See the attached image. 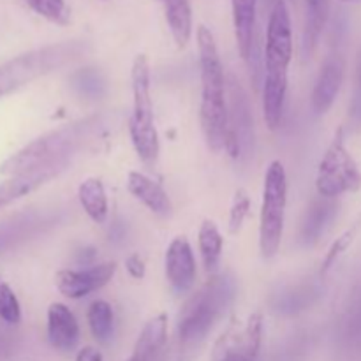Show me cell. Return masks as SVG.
I'll list each match as a JSON object with an SVG mask.
<instances>
[{"label": "cell", "instance_id": "e0dca14e", "mask_svg": "<svg viewBox=\"0 0 361 361\" xmlns=\"http://www.w3.org/2000/svg\"><path fill=\"white\" fill-rule=\"evenodd\" d=\"M168 342V316L159 314L152 317L141 330L133 355L127 361H159Z\"/></svg>", "mask_w": 361, "mask_h": 361}, {"label": "cell", "instance_id": "4dcf8cb0", "mask_svg": "<svg viewBox=\"0 0 361 361\" xmlns=\"http://www.w3.org/2000/svg\"><path fill=\"white\" fill-rule=\"evenodd\" d=\"M126 270L129 271V275L136 281H141L147 274V264H145V259L140 256V254H130L126 259Z\"/></svg>", "mask_w": 361, "mask_h": 361}, {"label": "cell", "instance_id": "3957f363", "mask_svg": "<svg viewBox=\"0 0 361 361\" xmlns=\"http://www.w3.org/2000/svg\"><path fill=\"white\" fill-rule=\"evenodd\" d=\"M196 35L201 67V130L208 148L221 152L226 150L228 130V76L210 28L200 25Z\"/></svg>", "mask_w": 361, "mask_h": 361}, {"label": "cell", "instance_id": "1f68e13d", "mask_svg": "<svg viewBox=\"0 0 361 361\" xmlns=\"http://www.w3.org/2000/svg\"><path fill=\"white\" fill-rule=\"evenodd\" d=\"M76 361H102L101 351H97L92 345H87V348L80 349L76 355Z\"/></svg>", "mask_w": 361, "mask_h": 361}, {"label": "cell", "instance_id": "277c9868", "mask_svg": "<svg viewBox=\"0 0 361 361\" xmlns=\"http://www.w3.org/2000/svg\"><path fill=\"white\" fill-rule=\"evenodd\" d=\"M236 282L229 274H215L210 281L189 296L178 314L176 334L183 348L203 341L219 319L231 307Z\"/></svg>", "mask_w": 361, "mask_h": 361}, {"label": "cell", "instance_id": "d4e9b609", "mask_svg": "<svg viewBox=\"0 0 361 361\" xmlns=\"http://www.w3.org/2000/svg\"><path fill=\"white\" fill-rule=\"evenodd\" d=\"M28 7L41 18L59 27L71 23V9L66 0H25Z\"/></svg>", "mask_w": 361, "mask_h": 361}, {"label": "cell", "instance_id": "603a6c76", "mask_svg": "<svg viewBox=\"0 0 361 361\" xmlns=\"http://www.w3.org/2000/svg\"><path fill=\"white\" fill-rule=\"evenodd\" d=\"M197 247H200L201 259H203L204 270L210 275H215L219 264H221L222 249H224V238L219 231L214 221H203L197 235Z\"/></svg>", "mask_w": 361, "mask_h": 361}, {"label": "cell", "instance_id": "cb8c5ba5", "mask_svg": "<svg viewBox=\"0 0 361 361\" xmlns=\"http://www.w3.org/2000/svg\"><path fill=\"white\" fill-rule=\"evenodd\" d=\"M87 323L92 335L101 344H108L115 331V312L104 300H95L87 312Z\"/></svg>", "mask_w": 361, "mask_h": 361}, {"label": "cell", "instance_id": "2e32d148", "mask_svg": "<svg viewBox=\"0 0 361 361\" xmlns=\"http://www.w3.org/2000/svg\"><path fill=\"white\" fill-rule=\"evenodd\" d=\"M127 189L152 214L159 215V217H168V215H171L173 204L168 192L162 189L161 183L152 180L145 173L130 171L129 176H127Z\"/></svg>", "mask_w": 361, "mask_h": 361}, {"label": "cell", "instance_id": "5b68a950", "mask_svg": "<svg viewBox=\"0 0 361 361\" xmlns=\"http://www.w3.org/2000/svg\"><path fill=\"white\" fill-rule=\"evenodd\" d=\"M87 49L88 44L85 41H66L32 49L2 63L0 66V99L14 94L25 85L46 74L62 69L67 63L76 62L87 53Z\"/></svg>", "mask_w": 361, "mask_h": 361}, {"label": "cell", "instance_id": "44dd1931", "mask_svg": "<svg viewBox=\"0 0 361 361\" xmlns=\"http://www.w3.org/2000/svg\"><path fill=\"white\" fill-rule=\"evenodd\" d=\"M78 200L83 207L85 214L95 222V224H104L108 221L109 203L106 196L104 183L99 178H87L78 187Z\"/></svg>", "mask_w": 361, "mask_h": 361}, {"label": "cell", "instance_id": "d6986e66", "mask_svg": "<svg viewBox=\"0 0 361 361\" xmlns=\"http://www.w3.org/2000/svg\"><path fill=\"white\" fill-rule=\"evenodd\" d=\"M256 7L257 0H231L236 44L245 62L249 60L256 42Z\"/></svg>", "mask_w": 361, "mask_h": 361}, {"label": "cell", "instance_id": "9c48e42d", "mask_svg": "<svg viewBox=\"0 0 361 361\" xmlns=\"http://www.w3.org/2000/svg\"><path fill=\"white\" fill-rule=\"evenodd\" d=\"M228 130H226V152L236 162L245 164L254 155V116L245 90L229 74L228 80Z\"/></svg>", "mask_w": 361, "mask_h": 361}, {"label": "cell", "instance_id": "6da1fadb", "mask_svg": "<svg viewBox=\"0 0 361 361\" xmlns=\"http://www.w3.org/2000/svg\"><path fill=\"white\" fill-rule=\"evenodd\" d=\"M123 123L122 111H102L35 137L0 164V175L23 176L55 166H69L80 152L95 150Z\"/></svg>", "mask_w": 361, "mask_h": 361}, {"label": "cell", "instance_id": "30bf717a", "mask_svg": "<svg viewBox=\"0 0 361 361\" xmlns=\"http://www.w3.org/2000/svg\"><path fill=\"white\" fill-rule=\"evenodd\" d=\"M263 338V316L252 314L242 330L229 328L215 342L212 361H257Z\"/></svg>", "mask_w": 361, "mask_h": 361}, {"label": "cell", "instance_id": "8992f818", "mask_svg": "<svg viewBox=\"0 0 361 361\" xmlns=\"http://www.w3.org/2000/svg\"><path fill=\"white\" fill-rule=\"evenodd\" d=\"M130 81H133V113L129 118L130 141L143 164L155 166L161 152V143L155 129L154 104L150 95V62L143 53L134 59Z\"/></svg>", "mask_w": 361, "mask_h": 361}, {"label": "cell", "instance_id": "7c38bea8", "mask_svg": "<svg viewBox=\"0 0 361 361\" xmlns=\"http://www.w3.org/2000/svg\"><path fill=\"white\" fill-rule=\"evenodd\" d=\"M166 279L176 296H183L196 282V259L192 247L185 236H176L166 249Z\"/></svg>", "mask_w": 361, "mask_h": 361}, {"label": "cell", "instance_id": "4fadbf2b", "mask_svg": "<svg viewBox=\"0 0 361 361\" xmlns=\"http://www.w3.org/2000/svg\"><path fill=\"white\" fill-rule=\"evenodd\" d=\"M345 76V60L341 53H331L324 59L310 95V104L317 115H326L341 92Z\"/></svg>", "mask_w": 361, "mask_h": 361}, {"label": "cell", "instance_id": "d6a6232c", "mask_svg": "<svg viewBox=\"0 0 361 361\" xmlns=\"http://www.w3.org/2000/svg\"><path fill=\"white\" fill-rule=\"evenodd\" d=\"M342 2H353V4H360L361 0H342Z\"/></svg>", "mask_w": 361, "mask_h": 361}, {"label": "cell", "instance_id": "8fae6325", "mask_svg": "<svg viewBox=\"0 0 361 361\" xmlns=\"http://www.w3.org/2000/svg\"><path fill=\"white\" fill-rule=\"evenodd\" d=\"M116 271V264L113 263H101L92 264L88 268H80V270H60L55 277L56 289L63 296L71 300H81L88 296L90 293L99 291L104 288L113 279Z\"/></svg>", "mask_w": 361, "mask_h": 361}, {"label": "cell", "instance_id": "4316f807", "mask_svg": "<svg viewBox=\"0 0 361 361\" xmlns=\"http://www.w3.org/2000/svg\"><path fill=\"white\" fill-rule=\"evenodd\" d=\"M360 229H361V215L356 219L355 224H353L349 229H345V231L342 233L337 240H335L334 245L330 247V250H328L326 257H324V261H323V267H321V274H326V271L330 270L335 263H337L338 257H341L342 254H344L345 250L351 247V243L355 242V238H356V235L360 233Z\"/></svg>", "mask_w": 361, "mask_h": 361}, {"label": "cell", "instance_id": "52a82bcc", "mask_svg": "<svg viewBox=\"0 0 361 361\" xmlns=\"http://www.w3.org/2000/svg\"><path fill=\"white\" fill-rule=\"evenodd\" d=\"M286 204H288V175L281 161H274L264 173L263 203L259 219V250L264 259L279 252L284 235Z\"/></svg>", "mask_w": 361, "mask_h": 361}, {"label": "cell", "instance_id": "f1b7e54d", "mask_svg": "<svg viewBox=\"0 0 361 361\" xmlns=\"http://www.w3.org/2000/svg\"><path fill=\"white\" fill-rule=\"evenodd\" d=\"M0 319L7 324H18L21 321L20 302L9 284L2 279H0Z\"/></svg>", "mask_w": 361, "mask_h": 361}, {"label": "cell", "instance_id": "7402d4cb", "mask_svg": "<svg viewBox=\"0 0 361 361\" xmlns=\"http://www.w3.org/2000/svg\"><path fill=\"white\" fill-rule=\"evenodd\" d=\"M166 21L173 41L180 49L185 48L192 35V9L190 0H164Z\"/></svg>", "mask_w": 361, "mask_h": 361}, {"label": "cell", "instance_id": "9a60e30c", "mask_svg": "<svg viewBox=\"0 0 361 361\" xmlns=\"http://www.w3.org/2000/svg\"><path fill=\"white\" fill-rule=\"evenodd\" d=\"M338 201L319 196L312 201L305 212L302 226H300V238L305 245H316L338 215Z\"/></svg>", "mask_w": 361, "mask_h": 361}, {"label": "cell", "instance_id": "ba28073f", "mask_svg": "<svg viewBox=\"0 0 361 361\" xmlns=\"http://www.w3.org/2000/svg\"><path fill=\"white\" fill-rule=\"evenodd\" d=\"M361 189V169L345 147L344 129H338L324 152L316 176V190L319 196L338 200L344 194Z\"/></svg>", "mask_w": 361, "mask_h": 361}, {"label": "cell", "instance_id": "ffe728a7", "mask_svg": "<svg viewBox=\"0 0 361 361\" xmlns=\"http://www.w3.org/2000/svg\"><path fill=\"white\" fill-rule=\"evenodd\" d=\"M330 18V0H305V23L302 34V59L314 55Z\"/></svg>", "mask_w": 361, "mask_h": 361}, {"label": "cell", "instance_id": "5bb4252c", "mask_svg": "<svg viewBox=\"0 0 361 361\" xmlns=\"http://www.w3.org/2000/svg\"><path fill=\"white\" fill-rule=\"evenodd\" d=\"M48 341L51 348L67 353L76 348L80 341V324L73 310L63 303H51L48 309Z\"/></svg>", "mask_w": 361, "mask_h": 361}, {"label": "cell", "instance_id": "f546056e", "mask_svg": "<svg viewBox=\"0 0 361 361\" xmlns=\"http://www.w3.org/2000/svg\"><path fill=\"white\" fill-rule=\"evenodd\" d=\"M349 122L355 130H361V49L356 59L355 87H353L351 104H349Z\"/></svg>", "mask_w": 361, "mask_h": 361}, {"label": "cell", "instance_id": "ac0fdd59", "mask_svg": "<svg viewBox=\"0 0 361 361\" xmlns=\"http://www.w3.org/2000/svg\"><path fill=\"white\" fill-rule=\"evenodd\" d=\"M66 168L67 166H55V168L42 169V171L30 173V175L7 178L6 182L0 183V208L9 207V204L14 203V201L28 196L30 192L37 190L39 187L48 183L49 180L56 178V176H59Z\"/></svg>", "mask_w": 361, "mask_h": 361}, {"label": "cell", "instance_id": "484cf974", "mask_svg": "<svg viewBox=\"0 0 361 361\" xmlns=\"http://www.w3.org/2000/svg\"><path fill=\"white\" fill-rule=\"evenodd\" d=\"M73 83L78 94L88 99H99L106 90L104 78L94 67H85V69L78 71L73 76Z\"/></svg>", "mask_w": 361, "mask_h": 361}, {"label": "cell", "instance_id": "83f0119b", "mask_svg": "<svg viewBox=\"0 0 361 361\" xmlns=\"http://www.w3.org/2000/svg\"><path fill=\"white\" fill-rule=\"evenodd\" d=\"M250 214V197L245 189H238L233 196L231 210H229L228 229L231 235H238L243 228V222Z\"/></svg>", "mask_w": 361, "mask_h": 361}, {"label": "cell", "instance_id": "7a4b0ae2", "mask_svg": "<svg viewBox=\"0 0 361 361\" xmlns=\"http://www.w3.org/2000/svg\"><path fill=\"white\" fill-rule=\"evenodd\" d=\"M263 76V115L268 129H279L288 95L289 66L293 60L291 16L284 0H275L267 27Z\"/></svg>", "mask_w": 361, "mask_h": 361}]
</instances>
